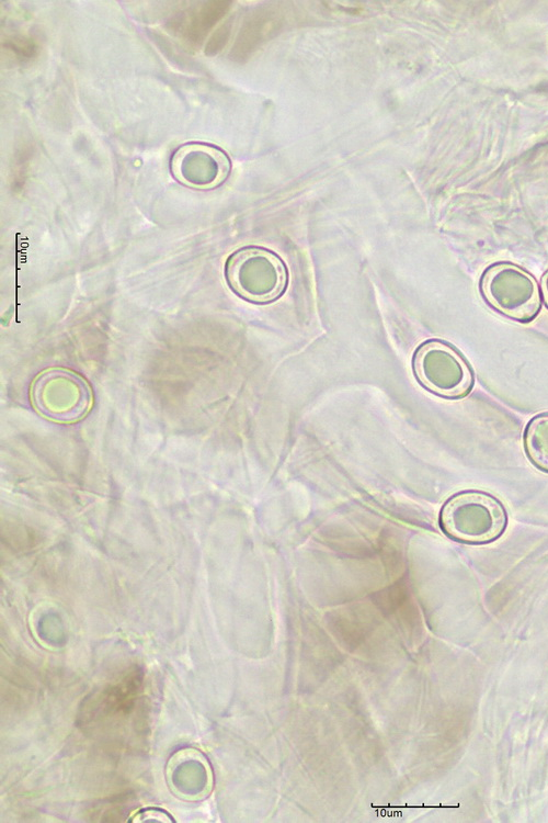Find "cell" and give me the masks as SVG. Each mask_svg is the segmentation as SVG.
<instances>
[{"instance_id": "cell-1", "label": "cell", "mask_w": 548, "mask_h": 823, "mask_svg": "<svg viewBox=\"0 0 548 823\" xmlns=\"http://www.w3.org/2000/svg\"><path fill=\"white\" fill-rule=\"evenodd\" d=\"M507 516L502 503L481 491H465L442 508L441 527L450 538L471 544L488 543L505 531Z\"/></svg>"}, {"instance_id": "cell-2", "label": "cell", "mask_w": 548, "mask_h": 823, "mask_svg": "<svg viewBox=\"0 0 548 823\" xmlns=\"http://www.w3.org/2000/svg\"><path fill=\"white\" fill-rule=\"evenodd\" d=\"M225 278L240 297L252 303H269L284 293L288 277L285 263L275 252L246 246L227 258Z\"/></svg>"}, {"instance_id": "cell-3", "label": "cell", "mask_w": 548, "mask_h": 823, "mask_svg": "<svg viewBox=\"0 0 548 823\" xmlns=\"http://www.w3.org/2000/svg\"><path fill=\"white\" fill-rule=\"evenodd\" d=\"M479 289L489 306L516 322L528 323L540 311L536 280L516 264L498 262L489 266L481 274Z\"/></svg>"}, {"instance_id": "cell-4", "label": "cell", "mask_w": 548, "mask_h": 823, "mask_svg": "<svg viewBox=\"0 0 548 823\" xmlns=\"http://www.w3.org/2000/svg\"><path fill=\"white\" fill-rule=\"evenodd\" d=\"M31 401L43 417L62 424L83 418L93 404L88 382L68 369L49 368L31 385Z\"/></svg>"}, {"instance_id": "cell-5", "label": "cell", "mask_w": 548, "mask_h": 823, "mask_svg": "<svg viewBox=\"0 0 548 823\" xmlns=\"http://www.w3.org/2000/svg\"><path fill=\"white\" fill-rule=\"evenodd\" d=\"M412 369L419 383L441 397H464L473 385V374L465 358L438 339L426 340L415 349Z\"/></svg>"}, {"instance_id": "cell-6", "label": "cell", "mask_w": 548, "mask_h": 823, "mask_svg": "<svg viewBox=\"0 0 548 823\" xmlns=\"http://www.w3.org/2000/svg\"><path fill=\"white\" fill-rule=\"evenodd\" d=\"M230 169V159L224 150L199 142L181 145L170 159L172 176L180 183L195 189H212L221 184Z\"/></svg>"}, {"instance_id": "cell-7", "label": "cell", "mask_w": 548, "mask_h": 823, "mask_svg": "<svg viewBox=\"0 0 548 823\" xmlns=\"http://www.w3.org/2000/svg\"><path fill=\"white\" fill-rule=\"evenodd\" d=\"M524 447L530 462L548 472V413L529 420L524 431Z\"/></svg>"}, {"instance_id": "cell-8", "label": "cell", "mask_w": 548, "mask_h": 823, "mask_svg": "<svg viewBox=\"0 0 548 823\" xmlns=\"http://www.w3.org/2000/svg\"><path fill=\"white\" fill-rule=\"evenodd\" d=\"M129 822H145V821H153V822H162V823H171L175 822V820L171 816L170 813H168L165 810L156 808V807H148L138 810L132 819L128 820Z\"/></svg>"}, {"instance_id": "cell-9", "label": "cell", "mask_w": 548, "mask_h": 823, "mask_svg": "<svg viewBox=\"0 0 548 823\" xmlns=\"http://www.w3.org/2000/svg\"><path fill=\"white\" fill-rule=\"evenodd\" d=\"M540 291L546 306L548 307V270L544 273L540 281Z\"/></svg>"}]
</instances>
